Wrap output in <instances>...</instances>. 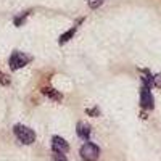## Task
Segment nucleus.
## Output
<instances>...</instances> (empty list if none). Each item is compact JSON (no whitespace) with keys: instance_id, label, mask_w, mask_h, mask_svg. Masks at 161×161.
<instances>
[{"instance_id":"obj_12","label":"nucleus","mask_w":161,"mask_h":161,"mask_svg":"<svg viewBox=\"0 0 161 161\" xmlns=\"http://www.w3.org/2000/svg\"><path fill=\"white\" fill-rule=\"evenodd\" d=\"M87 113H89V114H95V116H98V110H97V108H92V110H87Z\"/></svg>"},{"instance_id":"obj_4","label":"nucleus","mask_w":161,"mask_h":161,"mask_svg":"<svg viewBox=\"0 0 161 161\" xmlns=\"http://www.w3.org/2000/svg\"><path fill=\"white\" fill-rule=\"evenodd\" d=\"M52 150H53V153H61V155H64L66 152L69 150V145H68V142H66L63 137L55 136V137L52 139Z\"/></svg>"},{"instance_id":"obj_9","label":"nucleus","mask_w":161,"mask_h":161,"mask_svg":"<svg viewBox=\"0 0 161 161\" xmlns=\"http://www.w3.org/2000/svg\"><path fill=\"white\" fill-rule=\"evenodd\" d=\"M87 2H89V7H90L92 10H95V8H98V7L103 5L105 0H87Z\"/></svg>"},{"instance_id":"obj_7","label":"nucleus","mask_w":161,"mask_h":161,"mask_svg":"<svg viewBox=\"0 0 161 161\" xmlns=\"http://www.w3.org/2000/svg\"><path fill=\"white\" fill-rule=\"evenodd\" d=\"M79 23H82V19H79V21H77V24H79ZM77 24H74L69 31H66L64 34H61V36H60V39H58V44H66V42H68V40H69V39H71V37L76 34V31H77Z\"/></svg>"},{"instance_id":"obj_8","label":"nucleus","mask_w":161,"mask_h":161,"mask_svg":"<svg viewBox=\"0 0 161 161\" xmlns=\"http://www.w3.org/2000/svg\"><path fill=\"white\" fill-rule=\"evenodd\" d=\"M42 93H44V95H47V97H50V98H53V100H58V102L63 100L61 93H58L55 89H52V87H44L42 89Z\"/></svg>"},{"instance_id":"obj_1","label":"nucleus","mask_w":161,"mask_h":161,"mask_svg":"<svg viewBox=\"0 0 161 161\" xmlns=\"http://www.w3.org/2000/svg\"><path fill=\"white\" fill-rule=\"evenodd\" d=\"M13 132L19 142L26 143V145H31L36 142V132L32 129H29L28 126H23V124H16L13 127Z\"/></svg>"},{"instance_id":"obj_3","label":"nucleus","mask_w":161,"mask_h":161,"mask_svg":"<svg viewBox=\"0 0 161 161\" xmlns=\"http://www.w3.org/2000/svg\"><path fill=\"white\" fill-rule=\"evenodd\" d=\"M31 61V57L29 55H26V53H23V52H18V50H15L10 55V60H8V63H10V68L11 69H19V68H23V66H26Z\"/></svg>"},{"instance_id":"obj_10","label":"nucleus","mask_w":161,"mask_h":161,"mask_svg":"<svg viewBox=\"0 0 161 161\" xmlns=\"http://www.w3.org/2000/svg\"><path fill=\"white\" fill-rule=\"evenodd\" d=\"M52 161H68V159H66V156H64V155H61V153H53Z\"/></svg>"},{"instance_id":"obj_2","label":"nucleus","mask_w":161,"mask_h":161,"mask_svg":"<svg viewBox=\"0 0 161 161\" xmlns=\"http://www.w3.org/2000/svg\"><path fill=\"white\" fill-rule=\"evenodd\" d=\"M98 156H100V148L95 143L87 142L80 147V158L84 161H97Z\"/></svg>"},{"instance_id":"obj_11","label":"nucleus","mask_w":161,"mask_h":161,"mask_svg":"<svg viewBox=\"0 0 161 161\" xmlns=\"http://www.w3.org/2000/svg\"><path fill=\"white\" fill-rule=\"evenodd\" d=\"M153 84L158 86V87H161V76H155L153 77Z\"/></svg>"},{"instance_id":"obj_5","label":"nucleus","mask_w":161,"mask_h":161,"mask_svg":"<svg viewBox=\"0 0 161 161\" xmlns=\"http://www.w3.org/2000/svg\"><path fill=\"white\" fill-rule=\"evenodd\" d=\"M140 103L143 108H153V95H152V92L148 87H142L140 90Z\"/></svg>"},{"instance_id":"obj_6","label":"nucleus","mask_w":161,"mask_h":161,"mask_svg":"<svg viewBox=\"0 0 161 161\" xmlns=\"http://www.w3.org/2000/svg\"><path fill=\"white\" fill-rule=\"evenodd\" d=\"M76 132H77V136L80 139H84V140H89L90 139V126L86 124V123H77Z\"/></svg>"}]
</instances>
